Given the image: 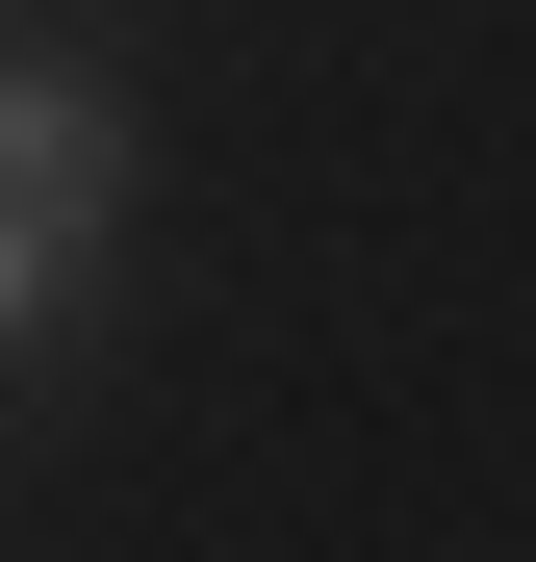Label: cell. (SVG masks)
<instances>
[{
    "label": "cell",
    "mask_w": 536,
    "mask_h": 562,
    "mask_svg": "<svg viewBox=\"0 0 536 562\" xmlns=\"http://www.w3.org/2000/svg\"><path fill=\"white\" fill-rule=\"evenodd\" d=\"M103 205H128V103L103 77H0V231L103 256Z\"/></svg>",
    "instance_id": "6da1fadb"
}]
</instances>
